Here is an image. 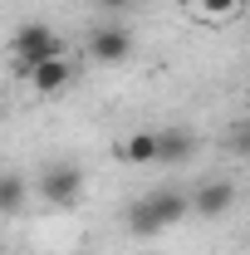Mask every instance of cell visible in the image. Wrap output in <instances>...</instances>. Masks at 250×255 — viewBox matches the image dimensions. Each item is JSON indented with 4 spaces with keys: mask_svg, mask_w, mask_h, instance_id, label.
<instances>
[{
    "mask_svg": "<svg viewBox=\"0 0 250 255\" xmlns=\"http://www.w3.org/2000/svg\"><path fill=\"white\" fill-rule=\"evenodd\" d=\"M191 157V132L182 128H157V162L172 167V162H187Z\"/></svg>",
    "mask_w": 250,
    "mask_h": 255,
    "instance_id": "obj_7",
    "label": "cell"
},
{
    "mask_svg": "<svg viewBox=\"0 0 250 255\" xmlns=\"http://www.w3.org/2000/svg\"><path fill=\"white\" fill-rule=\"evenodd\" d=\"M103 10H123V5H132V0H98Z\"/></svg>",
    "mask_w": 250,
    "mask_h": 255,
    "instance_id": "obj_12",
    "label": "cell"
},
{
    "mask_svg": "<svg viewBox=\"0 0 250 255\" xmlns=\"http://www.w3.org/2000/svg\"><path fill=\"white\" fill-rule=\"evenodd\" d=\"M69 79H74V69H69V59H49V64H39L30 74V89L39 98H54V94H64L69 89Z\"/></svg>",
    "mask_w": 250,
    "mask_h": 255,
    "instance_id": "obj_6",
    "label": "cell"
},
{
    "mask_svg": "<svg viewBox=\"0 0 250 255\" xmlns=\"http://www.w3.org/2000/svg\"><path fill=\"white\" fill-rule=\"evenodd\" d=\"M127 49H132V34L118 30V25H103V30L89 34V54H94L98 64H123Z\"/></svg>",
    "mask_w": 250,
    "mask_h": 255,
    "instance_id": "obj_5",
    "label": "cell"
},
{
    "mask_svg": "<svg viewBox=\"0 0 250 255\" xmlns=\"http://www.w3.org/2000/svg\"><path fill=\"white\" fill-rule=\"evenodd\" d=\"M231 152L250 157V118H246V123H236V128H231Z\"/></svg>",
    "mask_w": 250,
    "mask_h": 255,
    "instance_id": "obj_10",
    "label": "cell"
},
{
    "mask_svg": "<svg viewBox=\"0 0 250 255\" xmlns=\"http://www.w3.org/2000/svg\"><path fill=\"white\" fill-rule=\"evenodd\" d=\"M123 157L132 162V167H152L157 162V128H137L123 142Z\"/></svg>",
    "mask_w": 250,
    "mask_h": 255,
    "instance_id": "obj_8",
    "label": "cell"
},
{
    "mask_svg": "<svg viewBox=\"0 0 250 255\" xmlns=\"http://www.w3.org/2000/svg\"><path fill=\"white\" fill-rule=\"evenodd\" d=\"M25 196H30V187H25L20 172H0V216H20Z\"/></svg>",
    "mask_w": 250,
    "mask_h": 255,
    "instance_id": "obj_9",
    "label": "cell"
},
{
    "mask_svg": "<svg viewBox=\"0 0 250 255\" xmlns=\"http://www.w3.org/2000/svg\"><path fill=\"white\" fill-rule=\"evenodd\" d=\"M182 216H191V191L162 187V191H152V196H142V201H132L123 226L132 231V236H157V231L177 226Z\"/></svg>",
    "mask_w": 250,
    "mask_h": 255,
    "instance_id": "obj_1",
    "label": "cell"
},
{
    "mask_svg": "<svg viewBox=\"0 0 250 255\" xmlns=\"http://www.w3.org/2000/svg\"><path fill=\"white\" fill-rule=\"evenodd\" d=\"M236 206V182H226V177H216V182H201V187L191 191V216H206V221H216V216H226Z\"/></svg>",
    "mask_w": 250,
    "mask_h": 255,
    "instance_id": "obj_4",
    "label": "cell"
},
{
    "mask_svg": "<svg viewBox=\"0 0 250 255\" xmlns=\"http://www.w3.org/2000/svg\"><path fill=\"white\" fill-rule=\"evenodd\" d=\"M39 196L49 201V206H79V196H84V167L79 162H49L44 172H39Z\"/></svg>",
    "mask_w": 250,
    "mask_h": 255,
    "instance_id": "obj_3",
    "label": "cell"
},
{
    "mask_svg": "<svg viewBox=\"0 0 250 255\" xmlns=\"http://www.w3.org/2000/svg\"><path fill=\"white\" fill-rule=\"evenodd\" d=\"M10 59H15V74H25L30 79L39 64H49V59H64V39L49 25H20L15 30V39H10Z\"/></svg>",
    "mask_w": 250,
    "mask_h": 255,
    "instance_id": "obj_2",
    "label": "cell"
},
{
    "mask_svg": "<svg viewBox=\"0 0 250 255\" xmlns=\"http://www.w3.org/2000/svg\"><path fill=\"white\" fill-rule=\"evenodd\" d=\"M196 10H206V15H236V5L241 0H191Z\"/></svg>",
    "mask_w": 250,
    "mask_h": 255,
    "instance_id": "obj_11",
    "label": "cell"
}]
</instances>
